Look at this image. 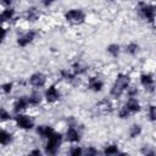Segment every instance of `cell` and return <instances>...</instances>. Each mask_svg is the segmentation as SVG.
Instances as JSON below:
<instances>
[{"label": "cell", "instance_id": "obj_1", "mask_svg": "<svg viewBox=\"0 0 156 156\" xmlns=\"http://www.w3.org/2000/svg\"><path fill=\"white\" fill-rule=\"evenodd\" d=\"M133 83H134V79H133V76L130 74V72H127V71L117 72L115 74V77L112 78L111 83L108 84L107 96L111 100H113L115 102L122 101Z\"/></svg>", "mask_w": 156, "mask_h": 156}, {"label": "cell", "instance_id": "obj_2", "mask_svg": "<svg viewBox=\"0 0 156 156\" xmlns=\"http://www.w3.org/2000/svg\"><path fill=\"white\" fill-rule=\"evenodd\" d=\"M144 111V105L140 99H123L116 107L115 116L119 121H128Z\"/></svg>", "mask_w": 156, "mask_h": 156}, {"label": "cell", "instance_id": "obj_3", "mask_svg": "<svg viewBox=\"0 0 156 156\" xmlns=\"http://www.w3.org/2000/svg\"><path fill=\"white\" fill-rule=\"evenodd\" d=\"M84 132H85L84 126L80 122H78L73 116H69V118H67L65 128L62 130L65 143L67 145L82 144L83 138H84Z\"/></svg>", "mask_w": 156, "mask_h": 156}, {"label": "cell", "instance_id": "obj_4", "mask_svg": "<svg viewBox=\"0 0 156 156\" xmlns=\"http://www.w3.org/2000/svg\"><path fill=\"white\" fill-rule=\"evenodd\" d=\"M62 20L69 27L73 28L82 27L88 22V12L85 11L84 7L72 6L62 12Z\"/></svg>", "mask_w": 156, "mask_h": 156}, {"label": "cell", "instance_id": "obj_5", "mask_svg": "<svg viewBox=\"0 0 156 156\" xmlns=\"http://www.w3.org/2000/svg\"><path fill=\"white\" fill-rule=\"evenodd\" d=\"M65 139H63V133L62 130H56L49 139H46L45 141H43V151L45 154V156H60L62 150H63V145H65Z\"/></svg>", "mask_w": 156, "mask_h": 156}, {"label": "cell", "instance_id": "obj_6", "mask_svg": "<svg viewBox=\"0 0 156 156\" xmlns=\"http://www.w3.org/2000/svg\"><path fill=\"white\" fill-rule=\"evenodd\" d=\"M40 37V30L37 27H27L22 28L16 33L15 44L18 49H27L28 46L33 45L37 39Z\"/></svg>", "mask_w": 156, "mask_h": 156}, {"label": "cell", "instance_id": "obj_7", "mask_svg": "<svg viewBox=\"0 0 156 156\" xmlns=\"http://www.w3.org/2000/svg\"><path fill=\"white\" fill-rule=\"evenodd\" d=\"M135 12L140 21L145 24L155 27L156 26V4L140 1L135 4Z\"/></svg>", "mask_w": 156, "mask_h": 156}, {"label": "cell", "instance_id": "obj_8", "mask_svg": "<svg viewBox=\"0 0 156 156\" xmlns=\"http://www.w3.org/2000/svg\"><path fill=\"white\" fill-rule=\"evenodd\" d=\"M139 88L141 89V91L146 95L150 96H155L156 94V74L152 71L149 69H144L141 72L138 73V78L135 82Z\"/></svg>", "mask_w": 156, "mask_h": 156}, {"label": "cell", "instance_id": "obj_9", "mask_svg": "<svg viewBox=\"0 0 156 156\" xmlns=\"http://www.w3.org/2000/svg\"><path fill=\"white\" fill-rule=\"evenodd\" d=\"M11 124L16 130L21 133H33L35 127L38 126V122L30 112H27V113L15 115Z\"/></svg>", "mask_w": 156, "mask_h": 156}, {"label": "cell", "instance_id": "obj_10", "mask_svg": "<svg viewBox=\"0 0 156 156\" xmlns=\"http://www.w3.org/2000/svg\"><path fill=\"white\" fill-rule=\"evenodd\" d=\"M107 87L105 74L101 72H93L84 79V88L91 94H101Z\"/></svg>", "mask_w": 156, "mask_h": 156}, {"label": "cell", "instance_id": "obj_11", "mask_svg": "<svg viewBox=\"0 0 156 156\" xmlns=\"http://www.w3.org/2000/svg\"><path fill=\"white\" fill-rule=\"evenodd\" d=\"M26 84L29 90L43 91L50 84V76L41 69L34 71L26 78Z\"/></svg>", "mask_w": 156, "mask_h": 156}, {"label": "cell", "instance_id": "obj_12", "mask_svg": "<svg viewBox=\"0 0 156 156\" xmlns=\"http://www.w3.org/2000/svg\"><path fill=\"white\" fill-rule=\"evenodd\" d=\"M43 17H44V10L40 7L39 4L28 5L21 12V21L28 24V27H32L33 24L38 23Z\"/></svg>", "mask_w": 156, "mask_h": 156}, {"label": "cell", "instance_id": "obj_13", "mask_svg": "<svg viewBox=\"0 0 156 156\" xmlns=\"http://www.w3.org/2000/svg\"><path fill=\"white\" fill-rule=\"evenodd\" d=\"M43 98L45 106H55L62 101L63 91L56 82H52L43 90Z\"/></svg>", "mask_w": 156, "mask_h": 156}, {"label": "cell", "instance_id": "obj_14", "mask_svg": "<svg viewBox=\"0 0 156 156\" xmlns=\"http://www.w3.org/2000/svg\"><path fill=\"white\" fill-rule=\"evenodd\" d=\"M0 20L2 22V27H12L21 21V12L17 10V6L13 4L11 6L1 7Z\"/></svg>", "mask_w": 156, "mask_h": 156}, {"label": "cell", "instance_id": "obj_15", "mask_svg": "<svg viewBox=\"0 0 156 156\" xmlns=\"http://www.w3.org/2000/svg\"><path fill=\"white\" fill-rule=\"evenodd\" d=\"M9 107L11 108V111L13 112V115H20V113H27V112H29L30 111V106H29L27 93L15 95L10 100Z\"/></svg>", "mask_w": 156, "mask_h": 156}, {"label": "cell", "instance_id": "obj_16", "mask_svg": "<svg viewBox=\"0 0 156 156\" xmlns=\"http://www.w3.org/2000/svg\"><path fill=\"white\" fill-rule=\"evenodd\" d=\"M68 67L72 69V72L79 78V79H85L91 72H90V65L88 62H85L84 60H80V58H76L73 60Z\"/></svg>", "mask_w": 156, "mask_h": 156}, {"label": "cell", "instance_id": "obj_17", "mask_svg": "<svg viewBox=\"0 0 156 156\" xmlns=\"http://www.w3.org/2000/svg\"><path fill=\"white\" fill-rule=\"evenodd\" d=\"M57 79L61 82V83H65V84H68V85H78L80 82H83V79H79L73 72L72 69L67 66V67H61L58 68L57 73Z\"/></svg>", "mask_w": 156, "mask_h": 156}, {"label": "cell", "instance_id": "obj_18", "mask_svg": "<svg viewBox=\"0 0 156 156\" xmlns=\"http://www.w3.org/2000/svg\"><path fill=\"white\" fill-rule=\"evenodd\" d=\"M57 130V128L50 123H38V126L35 127L34 129V135L41 140V141H45L46 139H49L55 132Z\"/></svg>", "mask_w": 156, "mask_h": 156}, {"label": "cell", "instance_id": "obj_19", "mask_svg": "<svg viewBox=\"0 0 156 156\" xmlns=\"http://www.w3.org/2000/svg\"><path fill=\"white\" fill-rule=\"evenodd\" d=\"M16 143V133L13 129L7 128L6 126H1V133H0V144L2 149L11 147Z\"/></svg>", "mask_w": 156, "mask_h": 156}, {"label": "cell", "instance_id": "obj_20", "mask_svg": "<svg viewBox=\"0 0 156 156\" xmlns=\"http://www.w3.org/2000/svg\"><path fill=\"white\" fill-rule=\"evenodd\" d=\"M143 48L140 45L139 41L136 40H129L123 45V55L130 57V58H135L140 55Z\"/></svg>", "mask_w": 156, "mask_h": 156}, {"label": "cell", "instance_id": "obj_21", "mask_svg": "<svg viewBox=\"0 0 156 156\" xmlns=\"http://www.w3.org/2000/svg\"><path fill=\"white\" fill-rule=\"evenodd\" d=\"M27 96H28V101H29L30 110L40 108L41 106L45 105V104H44V98H43V91L29 90V91H27Z\"/></svg>", "mask_w": 156, "mask_h": 156}, {"label": "cell", "instance_id": "obj_22", "mask_svg": "<svg viewBox=\"0 0 156 156\" xmlns=\"http://www.w3.org/2000/svg\"><path fill=\"white\" fill-rule=\"evenodd\" d=\"M105 52L110 58L117 60L123 55V45L117 41H111L105 46Z\"/></svg>", "mask_w": 156, "mask_h": 156}, {"label": "cell", "instance_id": "obj_23", "mask_svg": "<svg viewBox=\"0 0 156 156\" xmlns=\"http://www.w3.org/2000/svg\"><path fill=\"white\" fill-rule=\"evenodd\" d=\"M144 134V127L139 122H133L127 128V138L129 140H136Z\"/></svg>", "mask_w": 156, "mask_h": 156}, {"label": "cell", "instance_id": "obj_24", "mask_svg": "<svg viewBox=\"0 0 156 156\" xmlns=\"http://www.w3.org/2000/svg\"><path fill=\"white\" fill-rule=\"evenodd\" d=\"M122 150L118 143L108 141L104 146H101V156H117V154Z\"/></svg>", "mask_w": 156, "mask_h": 156}, {"label": "cell", "instance_id": "obj_25", "mask_svg": "<svg viewBox=\"0 0 156 156\" xmlns=\"http://www.w3.org/2000/svg\"><path fill=\"white\" fill-rule=\"evenodd\" d=\"M144 117L149 124H156V102L151 101L144 107Z\"/></svg>", "mask_w": 156, "mask_h": 156}, {"label": "cell", "instance_id": "obj_26", "mask_svg": "<svg viewBox=\"0 0 156 156\" xmlns=\"http://www.w3.org/2000/svg\"><path fill=\"white\" fill-rule=\"evenodd\" d=\"M16 89H17L16 82H13V80L2 82V84H1V95H2V98H10V100H11L15 96Z\"/></svg>", "mask_w": 156, "mask_h": 156}, {"label": "cell", "instance_id": "obj_27", "mask_svg": "<svg viewBox=\"0 0 156 156\" xmlns=\"http://www.w3.org/2000/svg\"><path fill=\"white\" fill-rule=\"evenodd\" d=\"M63 154L65 156H84V145L83 144L67 145Z\"/></svg>", "mask_w": 156, "mask_h": 156}, {"label": "cell", "instance_id": "obj_28", "mask_svg": "<svg viewBox=\"0 0 156 156\" xmlns=\"http://www.w3.org/2000/svg\"><path fill=\"white\" fill-rule=\"evenodd\" d=\"M13 117H15V115L11 111L10 107L1 106V108H0V122H1V126H5L6 123H12Z\"/></svg>", "mask_w": 156, "mask_h": 156}, {"label": "cell", "instance_id": "obj_29", "mask_svg": "<svg viewBox=\"0 0 156 156\" xmlns=\"http://www.w3.org/2000/svg\"><path fill=\"white\" fill-rule=\"evenodd\" d=\"M84 156H101V147L94 144L84 145Z\"/></svg>", "mask_w": 156, "mask_h": 156}, {"label": "cell", "instance_id": "obj_30", "mask_svg": "<svg viewBox=\"0 0 156 156\" xmlns=\"http://www.w3.org/2000/svg\"><path fill=\"white\" fill-rule=\"evenodd\" d=\"M140 156H156V149L150 144H144L139 147Z\"/></svg>", "mask_w": 156, "mask_h": 156}, {"label": "cell", "instance_id": "obj_31", "mask_svg": "<svg viewBox=\"0 0 156 156\" xmlns=\"http://www.w3.org/2000/svg\"><path fill=\"white\" fill-rule=\"evenodd\" d=\"M23 156H45L44 151H43V147L40 146H32L29 147Z\"/></svg>", "mask_w": 156, "mask_h": 156}, {"label": "cell", "instance_id": "obj_32", "mask_svg": "<svg viewBox=\"0 0 156 156\" xmlns=\"http://www.w3.org/2000/svg\"><path fill=\"white\" fill-rule=\"evenodd\" d=\"M117 156H130V154H129L128 151H126V150H123V149H122V150L117 154Z\"/></svg>", "mask_w": 156, "mask_h": 156}, {"label": "cell", "instance_id": "obj_33", "mask_svg": "<svg viewBox=\"0 0 156 156\" xmlns=\"http://www.w3.org/2000/svg\"><path fill=\"white\" fill-rule=\"evenodd\" d=\"M154 58H155V61H156V51H155V54H154Z\"/></svg>", "mask_w": 156, "mask_h": 156}, {"label": "cell", "instance_id": "obj_34", "mask_svg": "<svg viewBox=\"0 0 156 156\" xmlns=\"http://www.w3.org/2000/svg\"><path fill=\"white\" fill-rule=\"evenodd\" d=\"M154 101L156 102V94H155V96H154Z\"/></svg>", "mask_w": 156, "mask_h": 156}, {"label": "cell", "instance_id": "obj_35", "mask_svg": "<svg viewBox=\"0 0 156 156\" xmlns=\"http://www.w3.org/2000/svg\"><path fill=\"white\" fill-rule=\"evenodd\" d=\"M154 28H155V32H156V26H155V27H154Z\"/></svg>", "mask_w": 156, "mask_h": 156}]
</instances>
